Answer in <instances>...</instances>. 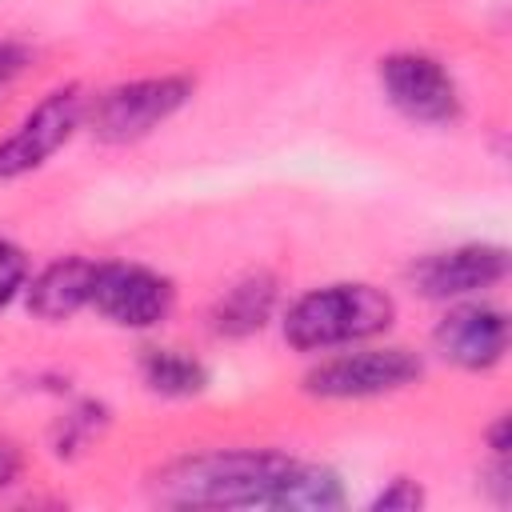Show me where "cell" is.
I'll list each match as a JSON object with an SVG mask.
<instances>
[{"label":"cell","instance_id":"30bf717a","mask_svg":"<svg viewBox=\"0 0 512 512\" xmlns=\"http://www.w3.org/2000/svg\"><path fill=\"white\" fill-rule=\"evenodd\" d=\"M96 264H100V260H88V256H64V260H52L48 268H40V272L24 284L28 312L56 324V320H68V316H76L80 308H88V300H92V280H96Z\"/></svg>","mask_w":512,"mask_h":512},{"label":"cell","instance_id":"7a4b0ae2","mask_svg":"<svg viewBox=\"0 0 512 512\" xmlns=\"http://www.w3.org/2000/svg\"><path fill=\"white\" fill-rule=\"evenodd\" d=\"M396 300L364 280H340L304 292L284 316V340L296 352H332L388 332Z\"/></svg>","mask_w":512,"mask_h":512},{"label":"cell","instance_id":"3957f363","mask_svg":"<svg viewBox=\"0 0 512 512\" xmlns=\"http://www.w3.org/2000/svg\"><path fill=\"white\" fill-rule=\"evenodd\" d=\"M188 100H192L188 76H144L100 92L96 104L88 108V120L104 144H132L156 132L160 124H168Z\"/></svg>","mask_w":512,"mask_h":512},{"label":"cell","instance_id":"6da1fadb","mask_svg":"<svg viewBox=\"0 0 512 512\" xmlns=\"http://www.w3.org/2000/svg\"><path fill=\"white\" fill-rule=\"evenodd\" d=\"M148 496L168 508L328 512L344 504V484L328 464H312L280 448H212L156 468Z\"/></svg>","mask_w":512,"mask_h":512},{"label":"cell","instance_id":"8fae6325","mask_svg":"<svg viewBox=\"0 0 512 512\" xmlns=\"http://www.w3.org/2000/svg\"><path fill=\"white\" fill-rule=\"evenodd\" d=\"M272 308H276V280H272L268 272H252V276L236 280V284L212 304V316H208V320H212V332H216V336L240 340V336L260 332V328L268 324Z\"/></svg>","mask_w":512,"mask_h":512},{"label":"cell","instance_id":"5bb4252c","mask_svg":"<svg viewBox=\"0 0 512 512\" xmlns=\"http://www.w3.org/2000/svg\"><path fill=\"white\" fill-rule=\"evenodd\" d=\"M424 504V488L416 484V480H408V476H400V480H392L384 492H376V500H372V508L376 512H416Z\"/></svg>","mask_w":512,"mask_h":512},{"label":"cell","instance_id":"9a60e30c","mask_svg":"<svg viewBox=\"0 0 512 512\" xmlns=\"http://www.w3.org/2000/svg\"><path fill=\"white\" fill-rule=\"evenodd\" d=\"M28 60H32V52H28L24 44H16V40H0V96L20 80V72L28 68Z\"/></svg>","mask_w":512,"mask_h":512},{"label":"cell","instance_id":"9c48e42d","mask_svg":"<svg viewBox=\"0 0 512 512\" xmlns=\"http://www.w3.org/2000/svg\"><path fill=\"white\" fill-rule=\"evenodd\" d=\"M436 352L464 372H488L508 352V316L492 304H456L432 332Z\"/></svg>","mask_w":512,"mask_h":512},{"label":"cell","instance_id":"ba28073f","mask_svg":"<svg viewBox=\"0 0 512 512\" xmlns=\"http://www.w3.org/2000/svg\"><path fill=\"white\" fill-rule=\"evenodd\" d=\"M508 276V252L500 244H456L432 252L412 268L416 288L428 300H460L484 288H496Z\"/></svg>","mask_w":512,"mask_h":512},{"label":"cell","instance_id":"4fadbf2b","mask_svg":"<svg viewBox=\"0 0 512 512\" xmlns=\"http://www.w3.org/2000/svg\"><path fill=\"white\" fill-rule=\"evenodd\" d=\"M28 272H32L28 268V252L20 244H12V240H0V308H8L24 292Z\"/></svg>","mask_w":512,"mask_h":512},{"label":"cell","instance_id":"7c38bea8","mask_svg":"<svg viewBox=\"0 0 512 512\" xmlns=\"http://www.w3.org/2000/svg\"><path fill=\"white\" fill-rule=\"evenodd\" d=\"M140 376L156 396H172V400L200 396L208 388V368L180 348H144Z\"/></svg>","mask_w":512,"mask_h":512},{"label":"cell","instance_id":"8992f818","mask_svg":"<svg viewBox=\"0 0 512 512\" xmlns=\"http://www.w3.org/2000/svg\"><path fill=\"white\" fill-rule=\"evenodd\" d=\"M380 88L388 104L412 124H456L464 112L452 72L428 52H392L380 60Z\"/></svg>","mask_w":512,"mask_h":512},{"label":"cell","instance_id":"2e32d148","mask_svg":"<svg viewBox=\"0 0 512 512\" xmlns=\"http://www.w3.org/2000/svg\"><path fill=\"white\" fill-rule=\"evenodd\" d=\"M20 472H24V456H20V448H16L12 440H0V488L16 484Z\"/></svg>","mask_w":512,"mask_h":512},{"label":"cell","instance_id":"5b68a950","mask_svg":"<svg viewBox=\"0 0 512 512\" xmlns=\"http://www.w3.org/2000/svg\"><path fill=\"white\" fill-rule=\"evenodd\" d=\"M84 116H88V96L80 92V84L52 88L0 140V180H16V176L48 164V156H56L72 140V132L84 124Z\"/></svg>","mask_w":512,"mask_h":512},{"label":"cell","instance_id":"e0dca14e","mask_svg":"<svg viewBox=\"0 0 512 512\" xmlns=\"http://www.w3.org/2000/svg\"><path fill=\"white\" fill-rule=\"evenodd\" d=\"M488 444L496 456H508V416H500L492 428H488Z\"/></svg>","mask_w":512,"mask_h":512},{"label":"cell","instance_id":"52a82bcc","mask_svg":"<svg viewBox=\"0 0 512 512\" xmlns=\"http://www.w3.org/2000/svg\"><path fill=\"white\" fill-rule=\"evenodd\" d=\"M176 304V288L168 276H160L148 264H128V260H100L96 280H92V300L108 324L116 328H156Z\"/></svg>","mask_w":512,"mask_h":512},{"label":"cell","instance_id":"277c9868","mask_svg":"<svg viewBox=\"0 0 512 512\" xmlns=\"http://www.w3.org/2000/svg\"><path fill=\"white\" fill-rule=\"evenodd\" d=\"M424 376V360L412 348H360L320 360L304 372V392L320 400H368L388 396Z\"/></svg>","mask_w":512,"mask_h":512}]
</instances>
